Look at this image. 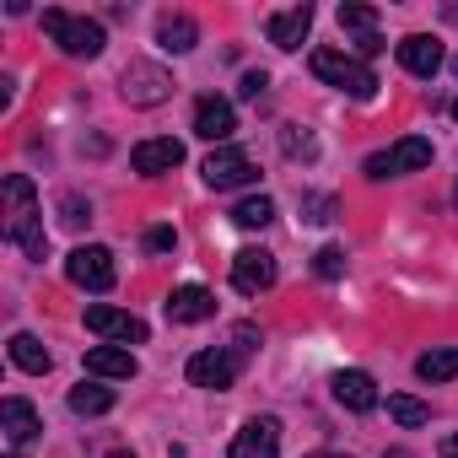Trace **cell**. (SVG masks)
Masks as SVG:
<instances>
[{
	"mask_svg": "<svg viewBox=\"0 0 458 458\" xmlns=\"http://www.w3.org/2000/svg\"><path fill=\"white\" fill-rule=\"evenodd\" d=\"M6 205H12V216H6V243H17L28 259H44V254H49L44 216H38V194H33V183H28L22 173L6 178Z\"/></svg>",
	"mask_w": 458,
	"mask_h": 458,
	"instance_id": "obj_1",
	"label": "cell"
},
{
	"mask_svg": "<svg viewBox=\"0 0 458 458\" xmlns=\"http://www.w3.org/2000/svg\"><path fill=\"white\" fill-rule=\"evenodd\" d=\"M313 76H318V81H329V87H340V92H345V98H356V103H367V98L377 92V76H372L361 60L340 55V49H318V55H313Z\"/></svg>",
	"mask_w": 458,
	"mask_h": 458,
	"instance_id": "obj_2",
	"label": "cell"
},
{
	"mask_svg": "<svg viewBox=\"0 0 458 458\" xmlns=\"http://www.w3.org/2000/svg\"><path fill=\"white\" fill-rule=\"evenodd\" d=\"M44 33L71 55V60H98L103 55V28L87 22V17H71V12H44Z\"/></svg>",
	"mask_w": 458,
	"mask_h": 458,
	"instance_id": "obj_3",
	"label": "cell"
},
{
	"mask_svg": "<svg viewBox=\"0 0 458 458\" xmlns=\"http://www.w3.org/2000/svg\"><path fill=\"white\" fill-rule=\"evenodd\" d=\"M119 92H124V103H135V108H157V103L173 98V76H167L162 65H151V60H130L124 76H119Z\"/></svg>",
	"mask_w": 458,
	"mask_h": 458,
	"instance_id": "obj_4",
	"label": "cell"
},
{
	"mask_svg": "<svg viewBox=\"0 0 458 458\" xmlns=\"http://www.w3.org/2000/svg\"><path fill=\"white\" fill-rule=\"evenodd\" d=\"M420 167H431V140L426 135H404L388 151L367 157V178H399V173H420Z\"/></svg>",
	"mask_w": 458,
	"mask_h": 458,
	"instance_id": "obj_5",
	"label": "cell"
},
{
	"mask_svg": "<svg viewBox=\"0 0 458 458\" xmlns=\"http://www.w3.org/2000/svg\"><path fill=\"white\" fill-rule=\"evenodd\" d=\"M199 173H205V183H210V189H243V183H254V178H259L243 146H216V151L205 157V167H199Z\"/></svg>",
	"mask_w": 458,
	"mask_h": 458,
	"instance_id": "obj_6",
	"label": "cell"
},
{
	"mask_svg": "<svg viewBox=\"0 0 458 458\" xmlns=\"http://www.w3.org/2000/svg\"><path fill=\"white\" fill-rule=\"evenodd\" d=\"M238 361H243L238 351H194V356H189V383L221 394V388L238 383Z\"/></svg>",
	"mask_w": 458,
	"mask_h": 458,
	"instance_id": "obj_7",
	"label": "cell"
},
{
	"mask_svg": "<svg viewBox=\"0 0 458 458\" xmlns=\"http://www.w3.org/2000/svg\"><path fill=\"white\" fill-rule=\"evenodd\" d=\"M65 276H71L76 286H87V292H108V286H114V254H108L103 243H87V249H76V254L65 259Z\"/></svg>",
	"mask_w": 458,
	"mask_h": 458,
	"instance_id": "obj_8",
	"label": "cell"
},
{
	"mask_svg": "<svg viewBox=\"0 0 458 458\" xmlns=\"http://www.w3.org/2000/svg\"><path fill=\"white\" fill-rule=\"evenodd\" d=\"M87 329L103 335V340H114V345H140L146 340V318H135L124 308H103V302L87 308Z\"/></svg>",
	"mask_w": 458,
	"mask_h": 458,
	"instance_id": "obj_9",
	"label": "cell"
},
{
	"mask_svg": "<svg viewBox=\"0 0 458 458\" xmlns=\"http://www.w3.org/2000/svg\"><path fill=\"white\" fill-rule=\"evenodd\" d=\"M276 453H281V420H270V415L249 420L233 437V447H226V458H276Z\"/></svg>",
	"mask_w": 458,
	"mask_h": 458,
	"instance_id": "obj_10",
	"label": "cell"
},
{
	"mask_svg": "<svg viewBox=\"0 0 458 458\" xmlns=\"http://www.w3.org/2000/svg\"><path fill=\"white\" fill-rule=\"evenodd\" d=\"M233 130H238V114H233V103H226V98H199L194 103V135L199 140L226 146V140H233Z\"/></svg>",
	"mask_w": 458,
	"mask_h": 458,
	"instance_id": "obj_11",
	"label": "cell"
},
{
	"mask_svg": "<svg viewBox=\"0 0 458 458\" xmlns=\"http://www.w3.org/2000/svg\"><path fill=\"white\" fill-rule=\"evenodd\" d=\"M233 286H238L243 297L270 292V286H276V254H265V249H243V254L233 259Z\"/></svg>",
	"mask_w": 458,
	"mask_h": 458,
	"instance_id": "obj_12",
	"label": "cell"
},
{
	"mask_svg": "<svg viewBox=\"0 0 458 458\" xmlns=\"http://www.w3.org/2000/svg\"><path fill=\"white\" fill-rule=\"evenodd\" d=\"M183 162V146L173 140V135H157V140H140L135 151H130V167L140 173V178H162V173H173Z\"/></svg>",
	"mask_w": 458,
	"mask_h": 458,
	"instance_id": "obj_13",
	"label": "cell"
},
{
	"mask_svg": "<svg viewBox=\"0 0 458 458\" xmlns=\"http://www.w3.org/2000/svg\"><path fill=\"white\" fill-rule=\"evenodd\" d=\"M442 60H447V55H442V44H437L431 33H410V38L399 44V65H404L410 76H437Z\"/></svg>",
	"mask_w": 458,
	"mask_h": 458,
	"instance_id": "obj_14",
	"label": "cell"
},
{
	"mask_svg": "<svg viewBox=\"0 0 458 458\" xmlns=\"http://www.w3.org/2000/svg\"><path fill=\"white\" fill-rule=\"evenodd\" d=\"M0 431H6L12 447H28V442L44 431V420H38V410H33L28 399H6V404H0Z\"/></svg>",
	"mask_w": 458,
	"mask_h": 458,
	"instance_id": "obj_15",
	"label": "cell"
},
{
	"mask_svg": "<svg viewBox=\"0 0 458 458\" xmlns=\"http://www.w3.org/2000/svg\"><path fill=\"white\" fill-rule=\"evenodd\" d=\"M167 318L173 324H205V318H216V297L205 286H178L167 297Z\"/></svg>",
	"mask_w": 458,
	"mask_h": 458,
	"instance_id": "obj_16",
	"label": "cell"
},
{
	"mask_svg": "<svg viewBox=\"0 0 458 458\" xmlns=\"http://www.w3.org/2000/svg\"><path fill=\"white\" fill-rule=\"evenodd\" d=\"M313 33V6H292L270 17V44L276 49H302V38Z\"/></svg>",
	"mask_w": 458,
	"mask_h": 458,
	"instance_id": "obj_17",
	"label": "cell"
},
{
	"mask_svg": "<svg viewBox=\"0 0 458 458\" xmlns=\"http://www.w3.org/2000/svg\"><path fill=\"white\" fill-rule=\"evenodd\" d=\"M340 28L356 33V49L361 55H377L383 49V33H377V12L372 6H356V0H351V6H340Z\"/></svg>",
	"mask_w": 458,
	"mask_h": 458,
	"instance_id": "obj_18",
	"label": "cell"
},
{
	"mask_svg": "<svg viewBox=\"0 0 458 458\" xmlns=\"http://www.w3.org/2000/svg\"><path fill=\"white\" fill-rule=\"evenodd\" d=\"M335 399L345 404V410H356V415H367L372 404H377V383L367 377V372H335Z\"/></svg>",
	"mask_w": 458,
	"mask_h": 458,
	"instance_id": "obj_19",
	"label": "cell"
},
{
	"mask_svg": "<svg viewBox=\"0 0 458 458\" xmlns=\"http://www.w3.org/2000/svg\"><path fill=\"white\" fill-rule=\"evenodd\" d=\"M87 372L124 383V377H135V356H130L124 345H92V351H87Z\"/></svg>",
	"mask_w": 458,
	"mask_h": 458,
	"instance_id": "obj_20",
	"label": "cell"
},
{
	"mask_svg": "<svg viewBox=\"0 0 458 458\" xmlns=\"http://www.w3.org/2000/svg\"><path fill=\"white\" fill-rule=\"evenodd\" d=\"M157 44H162V49H173V55H189V49L199 44L194 17H162V22H157Z\"/></svg>",
	"mask_w": 458,
	"mask_h": 458,
	"instance_id": "obj_21",
	"label": "cell"
},
{
	"mask_svg": "<svg viewBox=\"0 0 458 458\" xmlns=\"http://www.w3.org/2000/svg\"><path fill=\"white\" fill-rule=\"evenodd\" d=\"M415 377H420V383H453V377H458V345L426 351V356L415 361Z\"/></svg>",
	"mask_w": 458,
	"mask_h": 458,
	"instance_id": "obj_22",
	"label": "cell"
},
{
	"mask_svg": "<svg viewBox=\"0 0 458 458\" xmlns=\"http://www.w3.org/2000/svg\"><path fill=\"white\" fill-rule=\"evenodd\" d=\"M12 361H17L22 372H33V377H44L55 356L44 351V340H38V335H12Z\"/></svg>",
	"mask_w": 458,
	"mask_h": 458,
	"instance_id": "obj_23",
	"label": "cell"
},
{
	"mask_svg": "<svg viewBox=\"0 0 458 458\" xmlns=\"http://www.w3.org/2000/svg\"><path fill=\"white\" fill-rule=\"evenodd\" d=\"M71 410H76V415H108V410H114V388L81 383V388H71Z\"/></svg>",
	"mask_w": 458,
	"mask_h": 458,
	"instance_id": "obj_24",
	"label": "cell"
},
{
	"mask_svg": "<svg viewBox=\"0 0 458 458\" xmlns=\"http://www.w3.org/2000/svg\"><path fill=\"white\" fill-rule=\"evenodd\" d=\"M233 221H238V226H249V233H254V226H270V221H276V199H270V194H254V199H238V210H233Z\"/></svg>",
	"mask_w": 458,
	"mask_h": 458,
	"instance_id": "obj_25",
	"label": "cell"
},
{
	"mask_svg": "<svg viewBox=\"0 0 458 458\" xmlns=\"http://www.w3.org/2000/svg\"><path fill=\"white\" fill-rule=\"evenodd\" d=\"M388 415H394L404 431H415V426H426V420H431V410H426L420 399H410V394H394V399H388Z\"/></svg>",
	"mask_w": 458,
	"mask_h": 458,
	"instance_id": "obj_26",
	"label": "cell"
},
{
	"mask_svg": "<svg viewBox=\"0 0 458 458\" xmlns=\"http://www.w3.org/2000/svg\"><path fill=\"white\" fill-rule=\"evenodd\" d=\"M313 276H318V281H340V276H345V249H335V243L318 249V254H313Z\"/></svg>",
	"mask_w": 458,
	"mask_h": 458,
	"instance_id": "obj_27",
	"label": "cell"
},
{
	"mask_svg": "<svg viewBox=\"0 0 458 458\" xmlns=\"http://www.w3.org/2000/svg\"><path fill=\"white\" fill-rule=\"evenodd\" d=\"M302 210H308V221H335V199L329 194H308Z\"/></svg>",
	"mask_w": 458,
	"mask_h": 458,
	"instance_id": "obj_28",
	"label": "cell"
},
{
	"mask_svg": "<svg viewBox=\"0 0 458 458\" xmlns=\"http://www.w3.org/2000/svg\"><path fill=\"white\" fill-rule=\"evenodd\" d=\"M146 249H151V254H167V249H173V226H151V233H146Z\"/></svg>",
	"mask_w": 458,
	"mask_h": 458,
	"instance_id": "obj_29",
	"label": "cell"
},
{
	"mask_svg": "<svg viewBox=\"0 0 458 458\" xmlns=\"http://www.w3.org/2000/svg\"><path fill=\"white\" fill-rule=\"evenodd\" d=\"M265 87H270L265 71H249V76H243V98H265Z\"/></svg>",
	"mask_w": 458,
	"mask_h": 458,
	"instance_id": "obj_30",
	"label": "cell"
},
{
	"mask_svg": "<svg viewBox=\"0 0 458 458\" xmlns=\"http://www.w3.org/2000/svg\"><path fill=\"white\" fill-rule=\"evenodd\" d=\"M281 146H286L292 157H297V151H302V157H313V140H308V135H297V130H286V135H281Z\"/></svg>",
	"mask_w": 458,
	"mask_h": 458,
	"instance_id": "obj_31",
	"label": "cell"
},
{
	"mask_svg": "<svg viewBox=\"0 0 458 458\" xmlns=\"http://www.w3.org/2000/svg\"><path fill=\"white\" fill-rule=\"evenodd\" d=\"M87 216H92V210H87V205H81V199H65V221H71V226H81V221H87Z\"/></svg>",
	"mask_w": 458,
	"mask_h": 458,
	"instance_id": "obj_32",
	"label": "cell"
},
{
	"mask_svg": "<svg viewBox=\"0 0 458 458\" xmlns=\"http://www.w3.org/2000/svg\"><path fill=\"white\" fill-rule=\"evenodd\" d=\"M442 453H453V458H458V437H447V442H442Z\"/></svg>",
	"mask_w": 458,
	"mask_h": 458,
	"instance_id": "obj_33",
	"label": "cell"
},
{
	"mask_svg": "<svg viewBox=\"0 0 458 458\" xmlns=\"http://www.w3.org/2000/svg\"><path fill=\"white\" fill-rule=\"evenodd\" d=\"M313 458H345V453H313Z\"/></svg>",
	"mask_w": 458,
	"mask_h": 458,
	"instance_id": "obj_34",
	"label": "cell"
},
{
	"mask_svg": "<svg viewBox=\"0 0 458 458\" xmlns=\"http://www.w3.org/2000/svg\"><path fill=\"white\" fill-rule=\"evenodd\" d=\"M108 458H135V453H108Z\"/></svg>",
	"mask_w": 458,
	"mask_h": 458,
	"instance_id": "obj_35",
	"label": "cell"
},
{
	"mask_svg": "<svg viewBox=\"0 0 458 458\" xmlns=\"http://www.w3.org/2000/svg\"><path fill=\"white\" fill-rule=\"evenodd\" d=\"M453 119H458V103H453Z\"/></svg>",
	"mask_w": 458,
	"mask_h": 458,
	"instance_id": "obj_36",
	"label": "cell"
},
{
	"mask_svg": "<svg viewBox=\"0 0 458 458\" xmlns=\"http://www.w3.org/2000/svg\"><path fill=\"white\" fill-rule=\"evenodd\" d=\"M453 205H458V189H453Z\"/></svg>",
	"mask_w": 458,
	"mask_h": 458,
	"instance_id": "obj_37",
	"label": "cell"
},
{
	"mask_svg": "<svg viewBox=\"0 0 458 458\" xmlns=\"http://www.w3.org/2000/svg\"><path fill=\"white\" fill-rule=\"evenodd\" d=\"M453 76H458V60H453Z\"/></svg>",
	"mask_w": 458,
	"mask_h": 458,
	"instance_id": "obj_38",
	"label": "cell"
},
{
	"mask_svg": "<svg viewBox=\"0 0 458 458\" xmlns=\"http://www.w3.org/2000/svg\"><path fill=\"white\" fill-rule=\"evenodd\" d=\"M12 458H22V453H12Z\"/></svg>",
	"mask_w": 458,
	"mask_h": 458,
	"instance_id": "obj_39",
	"label": "cell"
}]
</instances>
